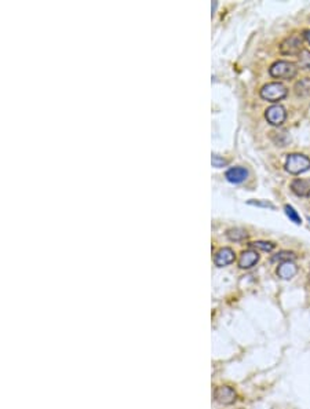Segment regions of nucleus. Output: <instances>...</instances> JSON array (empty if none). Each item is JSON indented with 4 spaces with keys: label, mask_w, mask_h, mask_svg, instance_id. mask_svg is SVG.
<instances>
[{
    "label": "nucleus",
    "mask_w": 310,
    "mask_h": 409,
    "mask_svg": "<svg viewBox=\"0 0 310 409\" xmlns=\"http://www.w3.org/2000/svg\"><path fill=\"white\" fill-rule=\"evenodd\" d=\"M270 76L275 79H281V80H291L296 76L298 68L294 62L290 61H276L269 68Z\"/></svg>",
    "instance_id": "f257e3e1"
},
{
    "label": "nucleus",
    "mask_w": 310,
    "mask_h": 409,
    "mask_svg": "<svg viewBox=\"0 0 310 409\" xmlns=\"http://www.w3.org/2000/svg\"><path fill=\"white\" fill-rule=\"evenodd\" d=\"M261 98L269 101V102H278L288 94V88L283 83L273 82V83H267L261 88Z\"/></svg>",
    "instance_id": "f03ea898"
},
{
    "label": "nucleus",
    "mask_w": 310,
    "mask_h": 409,
    "mask_svg": "<svg viewBox=\"0 0 310 409\" xmlns=\"http://www.w3.org/2000/svg\"><path fill=\"white\" fill-rule=\"evenodd\" d=\"M285 170L293 175H299L310 170V159L305 154H288L285 160Z\"/></svg>",
    "instance_id": "7ed1b4c3"
},
{
    "label": "nucleus",
    "mask_w": 310,
    "mask_h": 409,
    "mask_svg": "<svg viewBox=\"0 0 310 409\" xmlns=\"http://www.w3.org/2000/svg\"><path fill=\"white\" fill-rule=\"evenodd\" d=\"M303 46V40L299 34H291L290 37H285L280 43V52L284 55H299Z\"/></svg>",
    "instance_id": "20e7f679"
},
{
    "label": "nucleus",
    "mask_w": 310,
    "mask_h": 409,
    "mask_svg": "<svg viewBox=\"0 0 310 409\" xmlns=\"http://www.w3.org/2000/svg\"><path fill=\"white\" fill-rule=\"evenodd\" d=\"M265 117L272 124V126H281L285 121L287 117V112L281 105H273L270 108H267L265 112Z\"/></svg>",
    "instance_id": "39448f33"
},
{
    "label": "nucleus",
    "mask_w": 310,
    "mask_h": 409,
    "mask_svg": "<svg viewBox=\"0 0 310 409\" xmlns=\"http://www.w3.org/2000/svg\"><path fill=\"white\" fill-rule=\"evenodd\" d=\"M214 397H215L216 402L224 404V405H230V404H233V402L236 401L237 394H236V392L233 390L232 387H229V386H221V387H216L215 389Z\"/></svg>",
    "instance_id": "423d86ee"
},
{
    "label": "nucleus",
    "mask_w": 310,
    "mask_h": 409,
    "mask_svg": "<svg viewBox=\"0 0 310 409\" xmlns=\"http://www.w3.org/2000/svg\"><path fill=\"white\" fill-rule=\"evenodd\" d=\"M234 259H236V254L232 248H221L214 256V263L218 267H224V266L233 263Z\"/></svg>",
    "instance_id": "0eeeda50"
},
{
    "label": "nucleus",
    "mask_w": 310,
    "mask_h": 409,
    "mask_svg": "<svg viewBox=\"0 0 310 409\" xmlns=\"http://www.w3.org/2000/svg\"><path fill=\"white\" fill-rule=\"evenodd\" d=\"M258 252L254 251V249H247V251H244L240 255L239 266H240L241 269H251L252 266H255V264L258 263Z\"/></svg>",
    "instance_id": "6e6552de"
},
{
    "label": "nucleus",
    "mask_w": 310,
    "mask_h": 409,
    "mask_svg": "<svg viewBox=\"0 0 310 409\" xmlns=\"http://www.w3.org/2000/svg\"><path fill=\"white\" fill-rule=\"evenodd\" d=\"M296 273H298V266L294 263V261L283 262L277 267V276L283 280H291Z\"/></svg>",
    "instance_id": "1a4fd4ad"
},
{
    "label": "nucleus",
    "mask_w": 310,
    "mask_h": 409,
    "mask_svg": "<svg viewBox=\"0 0 310 409\" xmlns=\"http://www.w3.org/2000/svg\"><path fill=\"white\" fill-rule=\"evenodd\" d=\"M225 177L232 183H241L248 178V171L244 167H233L230 170L226 171Z\"/></svg>",
    "instance_id": "9d476101"
},
{
    "label": "nucleus",
    "mask_w": 310,
    "mask_h": 409,
    "mask_svg": "<svg viewBox=\"0 0 310 409\" xmlns=\"http://www.w3.org/2000/svg\"><path fill=\"white\" fill-rule=\"evenodd\" d=\"M291 189L296 196H310V179H295L291 183Z\"/></svg>",
    "instance_id": "9b49d317"
},
{
    "label": "nucleus",
    "mask_w": 310,
    "mask_h": 409,
    "mask_svg": "<svg viewBox=\"0 0 310 409\" xmlns=\"http://www.w3.org/2000/svg\"><path fill=\"white\" fill-rule=\"evenodd\" d=\"M226 237L230 240V241L240 243V241H244V240L248 239V233L244 230V229L234 228V229H229V230L226 231Z\"/></svg>",
    "instance_id": "f8f14e48"
},
{
    "label": "nucleus",
    "mask_w": 310,
    "mask_h": 409,
    "mask_svg": "<svg viewBox=\"0 0 310 409\" xmlns=\"http://www.w3.org/2000/svg\"><path fill=\"white\" fill-rule=\"evenodd\" d=\"M296 258V255L294 252H290V251H280L278 254L272 256V262H290V261H294Z\"/></svg>",
    "instance_id": "ddd939ff"
},
{
    "label": "nucleus",
    "mask_w": 310,
    "mask_h": 409,
    "mask_svg": "<svg viewBox=\"0 0 310 409\" xmlns=\"http://www.w3.org/2000/svg\"><path fill=\"white\" fill-rule=\"evenodd\" d=\"M298 64L302 69H310V50H302L298 55Z\"/></svg>",
    "instance_id": "4468645a"
},
{
    "label": "nucleus",
    "mask_w": 310,
    "mask_h": 409,
    "mask_svg": "<svg viewBox=\"0 0 310 409\" xmlns=\"http://www.w3.org/2000/svg\"><path fill=\"white\" fill-rule=\"evenodd\" d=\"M250 248H255V249H262L265 252H270L272 249H275V244L269 243V241H254L248 244Z\"/></svg>",
    "instance_id": "2eb2a0df"
},
{
    "label": "nucleus",
    "mask_w": 310,
    "mask_h": 409,
    "mask_svg": "<svg viewBox=\"0 0 310 409\" xmlns=\"http://www.w3.org/2000/svg\"><path fill=\"white\" fill-rule=\"evenodd\" d=\"M284 211L285 213H287V216L291 219V221L294 222V223H296V225H301L302 223V219L301 216H299V213L295 211V208H294L293 205H285L284 207Z\"/></svg>",
    "instance_id": "dca6fc26"
},
{
    "label": "nucleus",
    "mask_w": 310,
    "mask_h": 409,
    "mask_svg": "<svg viewBox=\"0 0 310 409\" xmlns=\"http://www.w3.org/2000/svg\"><path fill=\"white\" fill-rule=\"evenodd\" d=\"M211 163H212V165H214V167H216V168H221V167H224V165H226V164H228V162H226L225 159L219 157V156H216V154H212Z\"/></svg>",
    "instance_id": "f3484780"
},
{
    "label": "nucleus",
    "mask_w": 310,
    "mask_h": 409,
    "mask_svg": "<svg viewBox=\"0 0 310 409\" xmlns=\"http://www.w3.org/2000/svg\"><path fill=\"white\" fill-rule=\"evenodd\" d=\"M248 204H252V205H259V207H269V208H272V210H275V205L270 204V203H267V201H265V203H262V201H248Z\"/></svg>",
    "instance_id": "a211bd4d"
},
{
    "label": "nucleus",
    "mask_w": 310,
    "mask_h": 409,
    "mask_svg": "<svg viewBox=\"0 0 310 409\" xmlns=\"http://www.w3.org/2000/svg\"><path fill=\"white\" fill-rule=\"evenodd\" d=\"M303 37H305V40L310 44V29L309 31H305V32H303Z\"/></svg>",
    "instance_id": "6ab92c4d"
},
{
    "label": "nucleus",
    "mask_w": 310,
    "mask_h": 409,
    "mask_svg": "<svg viewBox=\"0 0 310 409\" xmlns=\"http://www.w3.org/2000/svg\"><path fill=\"white\" fill-rule=\"evenodd\" d=\"M309 221H310V218H309Z\"/></svg>",
    "instance_id": "aec40b11"
},
{
    "label": "nucleus",
    "mask_w": 310,
    "mask_h": 409,
    "mask_svg": "<svg viewBox=\"0 0 310 409\" xmlns=\"http://www.w3.org/2000/svg\"><path fill=\"white\" fill-rule=\"evenodd\" d=\"M309 277H310V276H309Z\"/></svg>",
    "instance_id": "412c9836"
}]
</instances>
